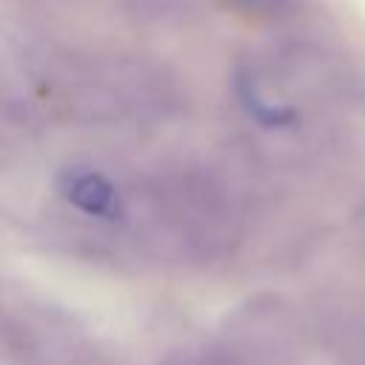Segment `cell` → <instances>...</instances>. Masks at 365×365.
<instances>
[{
	"label": "cell",
	"instance_id": "6da1fadb",
	"mask_svg": "<svg viewBox=\"0 0 365 365\" xmlns=\"http://www.w3.org/2000/svg\"><path fill=\"white\" fill-rule=\"evenodd\" d=\"M331 74L317 54L288 48L271 60L248 63L240 71L237 88L248 114L268 128H288L331 91Z\"/></svg>",
	"mask_w": 365,
	"mask_h": 365
},
{
	"label": "cell",
	"instance_id": "7a4b0ae2",
	"mask_svg": "<svg viewBox=\"0 0 365 365\" xmlns=\"http://www.w3.org/2000/svg\"><path fill=\"white\" fill-rule=\"evenodd\" d=\"M148 214L157 231L194 254L220 251L234 234V208L225 191L197 174L171 177L148 191Z\"/></svg>",
	"mask_w": 365,
	"mask_h": 365
},
{
	"label": "cell",
	"instance_id": "3957f363",
	"mask_svg": "<svg viewBox=\"0 0 365 365\" xmlns=\"http://www.w3.org/2000/svg\"><path fill=\"white\" fill-rule=\"evenodd\" d=\"M60 194L86 217L97 220H123L125 217V200L120 188L100 171L86 165H71L57 180Z\"/></svg>",
	"mask_w": 365,
	"mask_h": 365
},
{
	"label": "cell",
	"instance_id": "277c9868",
	"mask_svg": "<svg viewBox=\"0 0 365 365\" xmlns=\"http://www.w3.org/2000/svg\"><path fill=\"white\" fill-rule=\"evenodd\" d=\"M334 351L342 365H365V319L351 317L334 331Z\"/></svg>",
	"mask_w": 365,
	"mask_h": 365
},
{
	"label": "cell",
	"instance_id": "5b68a950",
	"mask_svg": "<svg viewBox=\"0 0 365 365\" xmlns=\"http://www.w3.org/2000/svg\"><path fill=\"white\" fill-rule=\"evenodd\" d=\"M237 3L245 6V9H251V11H262L265 14V11H277L285 0H237Z\"/></svg>",
	"mask_w": 365,
	"mask_h": 365
}]
</instances>
